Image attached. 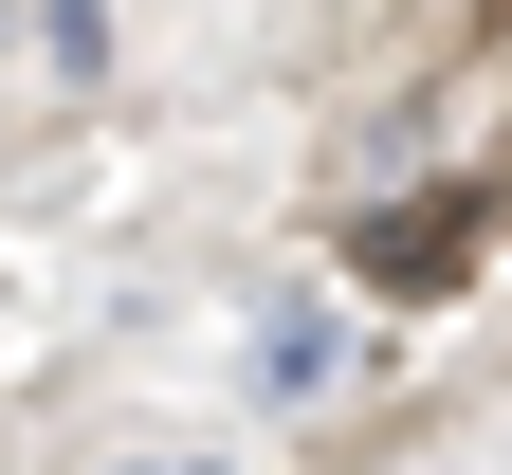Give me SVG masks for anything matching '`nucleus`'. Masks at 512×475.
<instances>
[{
  "mask_svg": "<svg viewBox=\"0 0 512 475\" xmlns=\"http://www.w3.org/2000/svg\"><path fill=\"white\" fill-rule=\"evenodd\" d=\"M165 475H183V457H165ZM202 475H220V457H202Z\"/></svg>",
  "mask_w": 512,
  "mask_h": 475,
  "instance_id": "nucleus-2",
  "label": "nucleus"
},
{
  "mask_svg": "<svg viewBox=\"0 0 512 475\" xmlns=\"http://www.w3.org/2000/svg\"><path fill=\"white\" fill-rule=\"evenodd\" d=\"M476 220H494L476 183H421V201H384V220H366V275H384V293H458V275H476Z\"/></svg>",
  "mask_w": 512,
  "mask_h": 475,
  "instance_id": "nucleus-1",
  "label": "nucleus"
}]
</instances>
